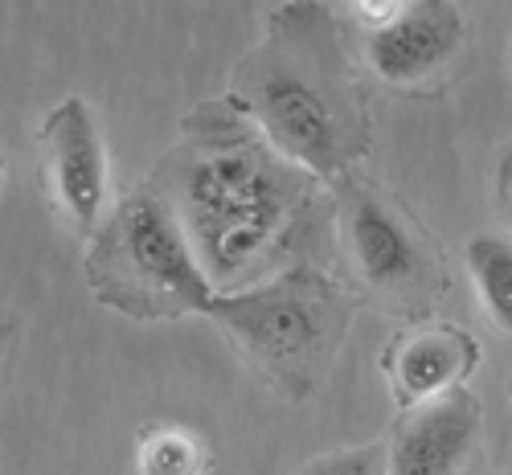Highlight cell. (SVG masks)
I'll list each match as a JSON object with an SVG mask.
<instances>
[{
  "label": "cell",
  "mask_w": 512,
  "mask_h": 475,
  "mask_svg": "<svg viewBox=\"0 0 512 475\" xmlns=\"http://www.w3.org/2000/svg\"><path fill=\"white\" fill-rule=\"evenodd\" d=\"M164 197L213 291L234 295L279 275L275 263L308 230L316 181L263 136H213L181 152Z\"/></svg>",
  "instance_id": "obj_1"
},
{
  "label": "cell",
  "mask_w": 512,
  "mask_h": 475,
  "mask_svg": "<svg viewBox=\"0 0 512 475\" xmlns=\"http://www.w3.org/2000/svg\"><path fill=\"white\" fill-rule=\"evenodd\" d=\"M234 103L279 156L312 177H336L369 148L365 107L328 9L275 13L271 37L234 70Z\"/></svg>",
  "instance_id": "obj_2"
},
{
  "label": "cell",
  "mask_w": 512,
  "mask_h": 475,
  "mask_svg": "<svg viewBox=\"0 0 512 475\" xmlns=\"http://www.w3.org/2000/svg\"><path fill=\"white\" fill-rule=\"evenodd\" d=\"M82 267L91 295L127 320L209 316L218 299L160 185L132 189L107 213Z\"/></svg>",
  "instance_id": "obj_3"
},
{
  "label": "cell",
  "mask_w": 512,
  "mask_h": 475,
  "mask_svg": "<svg viewBox=\"0 0 512 475\" xmlns=\"http://www.w3.org/2000/svg\"><path fill=\"white\" fill-rule=\"evenodd\" d=\"M209 316L279 394L304 402L332 369L353 324L349 291L316 267H283L259 287L213 299Z\"/></svg>",
  "instance_id": "obj_4"
},
{
  "label": "cell",
  "mask_w": 512,
  "mask_h": 475,
  "mask_svg": "<svg viewBox=\"0 0 512 475\" xmlns=\"http://www.w3.org/2000/svg\"><path fill=\"white\" fill-rule=\"evenodd\" d=\"M340 230H345L357 275L377 295L394 304H431L439 291H447V271L426 254L418 230L369 185H345Z\"/></svg>",
  "instance_id": "obj_5"
},
{
  "label": "cell",
  "mask_w": 512,
  "mask_h": 475,
  "mask_svg": "<svg viewBox=\"0 0 512 475\" xmlns=\"http://www.w3.org/2000/svg\"><path fill=\"white\" fill-rule=\"evenodd\" d=\"M41 168H46V189L62 218L82 234L95 238L107 222V148L99 123L82 99H62L41 119Z\"/></svg>",
  "instance_id": "obj_6"
},
{
  "label": "cell",
  "mask_w": 512,
  "mask_h": 475,
  "mask_svg": "<svg viewBox=\"0 0 512 475\" xmlns=\"http://www.w3.org/2000/svg\"><path fill=\"white\" fill-rule=\"evenodd\" d=\"M463 46V17L451 5H398V13L365 29V58L381 82L418 86L443 74Z\"/></svg>",
  "instance_id": "obj_7"
},
{
  "label": "cell",
  "mask_w": 512,
  "mask_h": 475,
  "mask_svg": "<svg viewBox=\"0 0 512 475\" xmlns=\"http://www.w3.org/2000/svg\"><path fill=\"white\" fill-rule=\"evenodd\" d=\"M480 422L484 410L467 390L402 410L386 455V475H459L476 455Z\"/></svg>",
  "instance_id": "obj_8"
},
{
  "label": "cell",
  "mask_w": 512,
  "mask_h": 475,
  "mask_svg": "<svg viewBox=\"0 0 512 475\" xmlns=\"http://www.w3.org/2000/svg\"><path fill=\"white\" fill-rule=\"evenodd\" d=\"M476 365H480V344L459 324L414 328L402 340H394V349L386 357L390 385H394L402 410L459 390V381Z\"/></svg>",
  "instance_id": "obj_9"
},
{
  "label": "cell",
  "mask_w": 512,
  "mask_h": 475,
  "mask_svg": "<svg viewBox=\"0 0 512 475\" xmlns=\"http://www.w3.org/2000/svg\"><path fill=\"white\" fill-rule=\"evenodd\" d=\"M467 275H472L492 324L500 332H512V242L496 234H476L467 242Z\"/></svg>",
  "instance_id": "obj_10"
},
{
  "label": "cell",
  "mask_w": 512,
  "mask_h": 475,
  "mask_svg": "<svg viewBox=\"0 0 512 475\" xmlns=\"http://www.w3.org/2000/svg\"><path fill=\"white\" fill-rule=\"evenodd\" d=\"M136 471L140 475H205L209 447L185 426H156L136 447Z\"/></svg>",
  "instance_id": "obj_11"
},
{
  "label": "cell",
  "mask_w": 512,
  "mask_h": 475,
  "mask_svg": "<svg viewBox=\"0 0 512 475\" xmlns=\"http://www.w3.org/2000/svg\"><path fill=\"white\" fill-rule=\"evenodd\" d=\"M386 471V451L381 447H357L345 455H332L324 463H316L308 475H381Z\"/></svg>",
  "instance_id": "obj_12"
},
{
  "label": "cell",
  "mask_w": 512,
  "mask_h": 475,
  "mask_svg": "<svg viewBox=\"0 0 512 475\" xmlns=\"http://www.w3.org/2000/svg\"><path fill=\"white\" fill-rule=\"evenodd\" d=\"M500 197H504V209H512V156L504 160V172H500Z\"/></svg>",
  "instance_id": "obj_13"
}]
</instances>
